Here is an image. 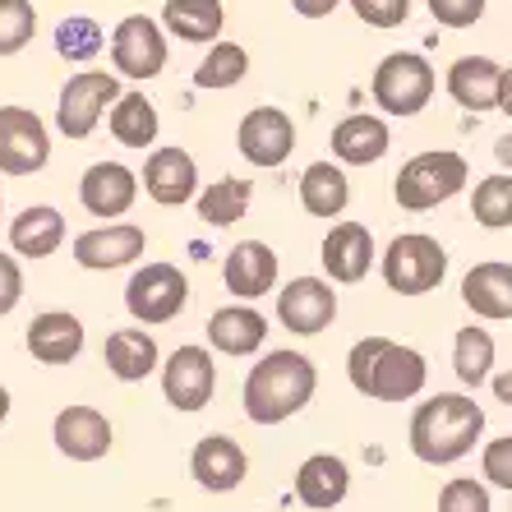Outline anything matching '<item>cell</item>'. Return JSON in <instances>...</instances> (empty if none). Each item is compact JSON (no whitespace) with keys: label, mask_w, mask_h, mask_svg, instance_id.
<instances>
[{"label":"cell","mask_w":512,"mask_h":512,"mask_svg":"<svg viewBox=\"0 0 512 512\" xmlns=\"http://www.w3.org/2000/svg\"><path fill=\"white\" fill-rule=\"evenodd\" d=\"M346 379L370 402H411L425 388L429 365L416 346H402L393 337H360L346 356Z\"/></svg>","instance_id":"obj_1"},{"label":"cell","mask_w":512,"mask_h":512,"mask_svg":"<svg viewBox=\"0 0 512 512\" xmlns=\"http://www.w3.org/2000/svg\"><path fill=\"white\" fill-rule=\"evenodd\" d=\"M485 434V411L466 393H439L416 406L411 416V453L425 466L462 462Z\"/></svg>","instance_id":"obj_2"},{"label":"cell","mask_w":512,"mask_h":512,"mask_svg":"<svg viewBox=\"0 0 512 512\" xmlns=\"http://www.w3.org/2000/svg\"><path fill=\"white\" fill-rule=\"evenodd\" d=\"M319 388V370L310 365V356L300 351H273L245 379V416L254 425H282L296 411H305Z\"/></svg>","instance_id":"obj_3"},{"label":"cell","mask_w":512,"mask_h":512,"mask_svg":"<svg viewBox=\"0 0 512 512\" xmlns=\"http://www.w3.org/2000/svg\"><path fill=\"white\" fill-rule=\"evenodd\" d=\"M466 180H471L466 157L453 153V148H434V153H416L402 171H397L393 199H397V208H406V213H429V208L457 199V194L466 190Z\"/></svg>","instance_id":"obj_4"},{"label":"cell","mask_w":512,"mask_h":512,"mask_svg":"<svg viewBox=\"0 0 512 512\" xmlns=\"http://www.w3.org/2000/svg\"><path fill=\"white\" fill-rule=\"evenodd\" d=\"M379 268H383L388 291H397V296H425L448 273V250L434 236H425V231H406V236H393V245L379 254Z\"/></svg>","instance_id":"obj_5"},{"label":"cell","mask_w":512,"mask_h":512,"mask_svg":"<svg viewBox=\"0 0 512 512\" xmlns=\"http://www.w3.org/2000/svg\"><path fill=\"white\" fill-rule=\"evenodd\" d=\"M434 70L429 60L416 56V51H393V56L379 60V70L370 79V93L388 116H420L434 97Z\"/></svg>","instance_id":"obj_6"},{"label":"cell","mask_w":512,"mask_h":512,"mask_svg":"<svg viewBox=\"0 0 512 512\" xmlns=\"http://www.w3.org/2000/svg\"><path fill=\"white\" fill-rule=\"evenodd\" d=\"M185 305H190V282H185L176 263H143L125 282V310L143 328L171 323L176 314H185Z\"/></svg>","instance_id":"obj_7"},{"label":"cell","mask_w":512,"mask_h":512,"mask_svg":"<svg viewBox=\"0 0 512 512\" xmlns=\"http://www.w3.org/2000/svg\"><path fill=\"white\" fill-rule=\"evenodd\" d=\"M120 102V84L116 74L107 70H79L70 74V84L60 88V107H56V130L65 134V139H88V134L102 125V116H107V107H116Z\"/></svg>","instance_id":"obj_8"},{"label":"cell","mask_w":512,"mask_h":512,"mask_svg":"<svg viewBox=\"0 0 512 512\" xmlns=\"http://www.w3.org/2000/svg\"><path fill=\"white\" fill-rule=\"evenodd\" d=\"M111 65L125 79H157L167 70V28L148 14H125L111 33Z\"/></svg>","instance_id":"obj_9"},{"label":"cell","mask_w":512,"mask_h":512,"mask_svg":"<svg viewBox=\"0 0 512 512\" xmlns=\"http://www.w3.org/2000/svg\"><path fill=\"white\" fill-rule=\"evenodd\" d=\"M51 162L47 120L28 107H0V176H33Z\"/></svg>","instance_id":"obj_10"},{"label":"cell","mask_w":512,"mask_h":512,"mask_svg":"<svg viewBox=\"0 0 512 512\" xmlns=\"http://www.w3.org/2000/svg\"><path fill=\"white\" fill-rule=\"evenodd\" d=\"M217 388V365L208 346H176L162 365V397L176 411H203L213 402Z\"/></svg>","instance_id":"obj_11"},{"label":"cell","mask_w":512,"mask_h":512,"mask_svg":"<svg viewBox=\"0 0 512 512\" xmlns=\"http://www.w3.org/2000/svg\"><path fill=\"white\" fill-rule=\"evenodd\" d=\"M277 319L296 337L323 333L337 319V291L328 286V277H296L277 291Z\"/></svg>","instance_id":"obj_12"},{"label":"cell","mask_w":512,"mask_h":512,"mask_svg":"<svg viewBox=\"0 0 512 512\" xmlns=\"http://www.w3.org/2000/svg\"><path fill=\"white\" fill-rule=\"evenodd\" d=\"M236 143H240V157H245V162L273 171V167H282L286 157H291V148H296V125H291V116H286L282 107H254L250 116L240 120Z\"/></svg>","instance_id":"obj_13"},{"label":"cell","mask_w":512,"mask_h":512,"mask_svg":"<svg viewBox=\"0 0 512 512\" xmlns=\"http://www.w3.org/2000/svg\"><path fill=\"white\" fill-rule=\"evenodd\" d=\"M148 250V236L134 222H107V227H93L84 236H74V263L88 268V273H111V268H125L139 254Z\"/></svg>","instance_id":"obj_14"},{"label":"cell","mask_w":512,"mask_h":512,"mask_svg":"<svg viewBox=\"0 0 512 512\" xmlns=\"http://www.w3.org/2000/svg\"><path fill=\"white\" fill-rule=\"evenodd\" d=\"M190 476L208 494H231V489H240L245 476H250V457H245V448L231 434H208V439L194 443Z\"/></svg>","instance_id":"obj_15"},{"label":"cell","mask_w":512,"mask_h":512,"mask_svg":"<svg viewBox=\"0 0 512 512\" xmlns=\"http://www.w3.org/2000/svg\"><path fill=\"white\" fill-rule=\"evenodd\" d=\"M143 194L162 208H180L199 194V167L185 148H153L143 162Z\"/></svg>","instance_id":"obj_16"},{"label":"cell","mask_w":512,"mask_h":512,"mask_svg":"<svg viewBox=\"0 0 512 512\" xmlns=\"http://www.w3.org/2000/svg\"><path fill=\"white\" fill-rule=\"evenodd\" d=\"M374 254H379V250H374L370 227H360V222H337V227L323 236L319 259H323L328 282L351 286V282H365V277H370Z\"/></svg>","instance_id":"obj_17"},{"label":"cell","mask_w":512,"mask_h":512,"mask_svg":"<svg viewBox=\"0 0 512 512\" xmlns=\"http://www.w3.org/2000/svg\"><path fill=\"white\" fill-rule=\"evenodd\" d=\"M139 199V176L125 162H93L79 180V203L93 217H125Z\"/></svg>","instance_id":"obj_18"},{"label":"cell","mask_w":512,"mask_h":512,"mask_svg":"<svg viewBox=\"0 0 512 512\" xmlns=\"http://www.w3.org/2000/svg\"><path fill=\"white\" fill-rule=\"evenodd\" d=\"M51 439L70 462H97L111 453V420L97 406H65L51 425Z\"/></svg>","instance_id":"obj_19"},{"label":"cell","mask_w":512,"mask_h":512,"mask_svg":"<svg viewBox=\"0 0 512 512\" xmlns=\"http://www.w3.org/2000/svg\"><path fill=\"white\" fill-rule=\"evenodd\" d=\"M222 282L236 300H259L277 286V254L263 240H240L222 263Z\"/></svg>","instance_id":"obj_20"},{"label":"cell","mask_w":512,"mask_h":512,"mask_svg":"<svg viewBox=\"0 0 512 512\" xmlns=\"http://www.w3.org/2000/svg\"><path fill=\"white\" fill-rule=\"evenodd\" d=\"M462 305L476 319H489V323L512 319V263H499V259L476 263L462 277Z\"/></svg>","instance_id":"obj_21"},{"label":"cell","mask_w":512,"mask_h":512,"mask_svg":"<svg viewBox=\"0 0 512 512\" xmlns=\"http://www.w3.org/2000/svg\"><path fill=\"white\" fill-rule=\"evenodd\" d=\"M28 356L37 365H70L84 351V323L74 319L70 310H47L28 323Z\"/></svg>","instance_id":"obj_22"},{"label":"cell","mask_w":512,"mask_h":512,"mask_svg":"<svg viewBox=\"0 0 512 512\" xmlns=\"http://www.w3.org/2000/svg\"><path fill=\"white\" fill-rule=\"evenodd\" d=\"M346 489H351V471H346L342 457L333 453H314L300 462L296 471V499L305 503L310 512H328L346 499Z\"/></svg>","instance_id":"obj_23"},{"label":"cell","mask_w":512,"mask_h":512,"mask_svg":"<svg viewBox=\"0 0 512 512\" xmlns=\"http://www.w3.org/2000/svg\"><path fill=\"white\" fill-rule=\"evenodd\" d=\"M499 79L503 65H494L489 56H462L448 70V97L466 111H494L499 107Z\"/></svg>","instance_id":"obj_24"},{"label":"cell","mask_w":512,"mask_h":512,"mask_svg":"<svg viewBox=\"0 0 512 512\" xmlns=\"http://www.w3.org/2000/svg\"><path fill=\"white\" fill-rule=\"evenodd\" d=\"M388 143H393V134H388L383 116L356 111V116H346L333 130V157L346 162V167H374V162L388 153Z\"/></svg>","instance_id":"obj_25"},{"label":"cell","mask_w":512,"mask_h":512,"mask_svg":"<svg viewBox=\"0 0 512 512\" xmlns=\"http://www.w3.org/2000/svg\"><path fill=\"white\" fill-rule=\"evenodd\" d=\"M102 360H107V370L116 374L120 383H139L162 365V351H157L153 333H143V328H116V333H107V342H102Z\"/></svg>","instance_id":"obj_26"},{"label":"cell","mask_w":512,"mask_h":512,"mask_svg":"<svg viewBox=\"0 0 512 512\" xmlns=\"http://www.w3.org/2000/svg\"><path fill=\"white\" fill-rule=\"evenodd\" d=\"M268 337V319L250 305H227L208 319V346L222 356H254Z\"/></svg>","instance_id":"obj_27"},{"label":"cell","mask_w":512,"mask_h":512,"mask_svg":"<svg viewBox=\"0 0 512 512\" xmlns=\"http://www.w3.org/2000/svg\"><path fill=\"white\" fill-rule=\"evenodd\" d=\"M65 240V217L51 203H33L10 222V250L24 259H51Z\"/></svg>","instance_id":"obj_28"},{"label":"cell","mask_w":512,"mask_h":512,"mask_svg":"<svg viewBox=\"0 0 512 512\" xmlns=\"http://www.w3.org/2000/svg\"><path fill=\"white\" fill-rule=\"evenodd\" d=\"M351 203V180L337 162H310L300 176V208L310 217H342Z\"/></svg>","instance_id":"obj_29"},{"label":"cell","mask_w":512,"mask_h":512,"mask_svg":"<svg viewBox=\"0 0 512 512\" xmlns=\"http://www.w3.org/2000/svg\"><path fill=\"white\" fill-rule=\"evenodd\" d=\"M227 24L222 0H167L162 5V28L176 33L180 42H217Z\"/></svg>","instance_id":"obj_30"},{"label":"cell","mask_w":512,"mask_h":512,"mask_svg":"<svg viewBox=\"0 0 512 512\" xmlns=\"http://www.w3.org/2000/svg\"><path fill=\"white\" fill-rule=\"evenodd\" d=\"M107 125H111V139H116L120 148H153L157 130H162L157 107L143 93H120V102L107 111Z\"/></svg>","instance_id":"obj_31"},{"label":"cell","mask_w":512,"mask_h":512,"mask_svg":"<svg viewBox=\"0 0 512 512\" xmlns=\"http://www.w3.org/2000/svg\"><path fill=\"white\" fill-rule=\"evenodd\" d=\"M453 370L462 379V388H480V383L494 379V337L485 328H462L453 337Z\"/></svg>","instance_id":"obj_32"},{"label":"cell","mask_w":512,"mask_h":512,"mask_svg":"<svg viewBox=\"0 0 512 512\" xmlns=\"http://www.w3.org/2000/svg\"><path fill=\"white\" fill-rule=\"evenodd\" d=\"M250 199H254L250 180H236V176L213 180V185L199 194V217L208 227H236L240 217L250 213Z\"/></svg>","instance_id":"obj_33"},{"label":"cell","mask_w":512,"mask_h":512,"mask_svg":"<svg viewBox=\"0 0 512 512\" xmlns=\"http://www.w3.org/2000/svg\"><path fill=\"white\" fill-rule=\"evenodd\" d=\"M250 74V51L240 47V42H217L203 65L194 70V84L199 88H236L240 79Z\"/></svg>","instance_id":"obj_34"},{"label":"cell","mask_w":512,"mask_h":512,"mask_svg":"<svg viewBox=\"0 0 512 512\" xmlns=\"http://www.w3.org/2000/svg\"><path fill=\"white\" fill-rule=\"evenodd\" d=\"M471 217L489 231H508L512 227V176L508 171L480 180L476 194H471Z\"/></svg>","instance_id":"obj_35"},{"label":"cell","mask_w":512,"mask_h":512,"mask_svg":"<svg viewBox=\"0 0 512 512\" xmlns=\"http://www.w3.org/2000/svg\"><path fill=\"white\" fill-rule=\"evenodd\" d=\"M102 24L97 19H88V14H74V19H60L56 28V51L65 60H93L97 51H102Z\"/></svg>","instance_id":"obj_36"},{"label":"cell","mask_w":512,"mask_h":512,"mask_svg":"<svg viewBox=\"0 0 512 512\" xmlns=\"http://www.w3.org/2000/svg\"><path fill=\"white\" fill-rule=\"evenodd\" d=\"M37 33V10L33 0H0V56L24 51Z\"/></svg>","instance_id":"obj_37"},{"label":"cell","mask_w":512,"mask_h":512,"mask_svg":"<svg viewBox=\"0 0 512 512\" xmlns=\"http://www.w3.org/2000/svg\"><path fill=\"white\" fill-rule=\"evenodd\" d=\"M439 512H494V503H489V489L480 485V480L457 476V480H448V485H443Z\"/></svg>","instance_id":"obj_38"},{"label":"cell","mask_w":512,"mask_h":512,"mask_svg":"<svg viewBox=\"0 0 512 512\" xmlns=\"http://www.w3.org/2000/svg\"><path fill=\"white\" fill-rule=\"evenodd\" d=\"M480 471L489 476V485H499L512 494V434L508 439H489L480 453Z\"/></svg>","instance_id":"obj_39"},{"label":"cell","mask_w":512,"mask_h":512,"mask_svg":"<svg viewBox=\"0 0 512 512\" xmlns=\"http://www.w3.org/2000/svg\"><path fill=\"white\" fill-rule=\"evenodd\" d=\"M351 10H356L370 28H397V24H406L411 0H351Z\"/></svg>","instance_id":"obj_40"},{"label":"cell","mask_w":512,"mask_h":512,"mask_svg":"<svg viewBox=\"0 0 512 512\" xmlns=\"http://www.w3.org/2000/svg\"><path fill=\"white\" fill-rule=\"evenodd\" d=\"M429 14H434L443 28H471V24H480L485 0H429Z\"/></svg>","instance_id":"obj_41"},{"label":"cell","mask_w":512,"mask_h":512,"mask_svg":"<svg viewBox=\"0 0 512 512\" xmlns=\"http://www.w3.org/2000/svg\"><path fill=\"white\" fill-rule=\"evenodd\" d=\"M19 300H24V273H19L14 254H0V319H5Z\"/></svg>","instance_id":"obj_42"},{"label":"cell","mask_w":512,"mask_h":512,"mask_svg":"<svg viewBox=\"0 0 512 512\" xmlns=\"http://www.w3.org/2000/svg\"><path fill=\"white\" fill-rule=\"evenodd\" d=\"M337 5H342V0H291V10H296L300 19H328Z\"/></svg>","instance_id":"obj_43"},{"label":"cell","mask_w":512,"mask_h":512,"mask_svg":"<svg viewBox=\"0 0 512 512\" xmlns=\"http://www.w3.org/2000/svg\"><path fill=\"white\" fill-rule=\"evenodd\" d=\"M489 388H494V397H499L503 406H512V370L494 374V379H489Z\"/></svg>","instance_id":"obj_44"},{"label":"cell","mask_w":512,"mask_h":512,"mask_svg":"<svg viewBox=\"0 0 512 512\" xmlns=\"http://www.w3.org/2000/svg\"><path fill=\"white\" fill-rule=\"evenodd\" d=\"M499 111H508L512 116V65L503 70V79H499Z\"/></svg>","instance_id":"obj_45"},{"label":"cell","mask_w":512,"mask_h":512,"mask_svg":"<svg viewBox=\"0 0 512 512\" xmlns=\"http://www.w3.org/2000/svg\"><path fill=\"white\" fill-rule=\"evenodd\" d=\"M494 153H499V162H503V167H512V134H503V139H499V148H494Z\"/></svg>","instance_id":"obj_46"},{"label":"cell","mask_w":512,"mask_h":512,"mask_svg":"<svg viewBox=\"0 0 512 512\" xmlns=\"http://www.w3.org/2000/svg\"><path fill=\"white\" fill-rule=\"evenodd\" d=\"M5 416H10V393H5V383H0V425H5Z\"/></svg>","instance_id":"obj_47"},{"label":"cell","mask_w":512,"mask_h":512,"mask_svg":"<svg viewBox=\"0 0 512 512\" xmlns=\"http://www.w3.org/2000/svg\"><path fill=\"white\" fill-rule=\"evenodd\" d=\"M0 203H5V199H0Z\"/></svg>","instance_id":"obj_48"}]
</instances>
